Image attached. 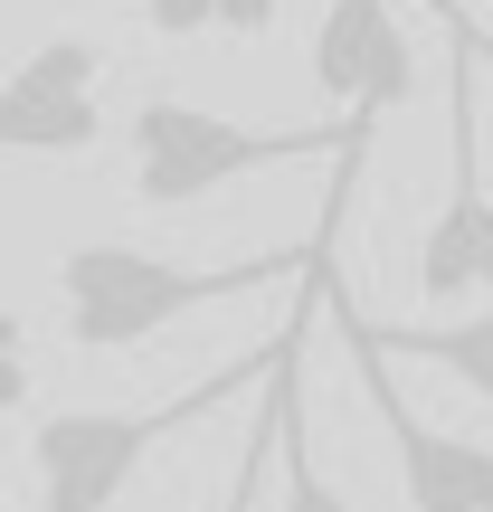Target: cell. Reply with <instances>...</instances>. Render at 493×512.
Wrapping results in <instances>:
<instances>
[{
  "mask_svg": "<svg viewBox=\"0 0 493 512\" xmlns=\"http://www.w3.org/2000/svg\"><path fill=\"white\" fill-rule=\"evenodd\" d=\"M266 370H275V342L247 351V361H228V370H209L200 389H181V399H162V408H57V418H38L29 427L38 512H114V494L143 475L152 446L181 437V427H200L209 408L266 389Z\"/></svg>",
  "mask_w": 493,
  "mask_h": 512,
  "instance_id": "obj_3",
  "label": "cell"
},
{
  "mask_svg": "<svg viewBox=\"0 0 493 512\" xmlns=\"http://www.w3.org/2000/svg\"><path fill=\"white\" fill-rule=\"evenodd\" d=\"M275 351H285V332H275ZM266 465H275V370H266V389H256V427H247V446H238V475H228L219 512H256V484H266Z\"/></svg>",
  "mask_w": 493,
  "mask_h": 512,
  "instance_id": "obj_10",
  "label": "cell"
},
{
  "mask_svg": "<svg viewBox=\"0 0 493 512\" xmlns=\"http://www.w3.org/2000/svg\"><path fill=\"white\" fill-rule=\"evenodd\" d=\"M323 266V256H313ZM304 323H313V275H304V304H294V332H285V361H275V465H285V503L275 512H361L342 494V484L313 465V446H304Z\"/></svg>",
  "mask_w": 493,
  "mask_h": 512,
  "instance_id": "obj_9",
  "label": "cell"
},
{
  "mask_svg": "<svg viewBox=\"0 0 493 512\" xmlns=\"http://www.w3.org/2000/svg\"><path fill=\"white\" fill-rule=\"evenodd\" d=\"M342 143H370V133H332V124H238L219 105H190V95H143L124 124L133 152V200L143 209H190L219 200L228 181H256V171H294V162H332Z\"/></svg>",
  "mask_w": 493,
  "mask_h": 512,
  "instance_id": "obj_2",
  "label": "cell"
},
{
  "mask_svg": "<svg viewBox=\"0 0 493 512\" xmlns=\"http://www.w3.org/2000/svg\"><path fill=\"white\" fill-rule=\"evenodd\" d=\"M456 10H484V0H456Z\"/></svg>",
  "mask_w": 493,
  "mask_h": 512,
  "instance_id": "obj_14",
  "label": "cell"
},
{
  "mask_svg": "<svg viewBox=\"0 0 493 512\" xmlns=\"http://www.w3.org/2000/svg\"><path fill=\"white\" fill-rule=\"evenodd\" d=\"M209 29H219V38H266L275 29V0H209Z\"/></svg>",
  "mask_w": 493,
  "mask_h": 512,
  "instance_id": "obj_12",
  "label": "cell"
},
{
  "mask_svg": "<svg viewBox=\"0 0 493 512\" xmlns=\"http://www.w3.org/2000/svg\"><path fill=\"white\" fill-rule=\"evenodd\" d=\"M143 19L162 38H209V0H143Z\"/></svg>",
  "mask_w": 493,
  "mask_h": 512,
  "instance_id": "obj_13",
  "label": "cell"
},
{
  "mask_svg": "<svg viewBox=\"0 0 493 512\" xmlns=\"http://www.w3.org/2000/svg\"><path fill=\"white\" fill-rule=\"evenodd\" d=\"M446 19V48H456V76H446V200L418 238V294L427 304H465V294H493V190H484V29L456 0H427Z\"/></svg>",
  "mask_w": 493,
  "mask_h": 512,
  "instance_id": "obj_4",
  "label": "cell"
},
{
  "mask_svg": "<svg viewBox=\"0 0 493 512\" xmlns=\"http://www.w3.org/2000/svg\"><path fill=\"white\" fill-rule=\"evenodd\" d=\"M313 86L342 105L351 133H380L389 105H408L418 86V57L389 0H323V29H313Z\"/></svg>",
  "mask_w": 493,
  "mask_h": 512,
  "instance_id": "obj_7",
  "label": "cell"
},
{
  "mask_svg": "<svg viewBox=\"0 0 493 512\" xmlns=\"http://www.w3.org/2000/svg\"><path fill=\"white\" fill-rule=\"evenodd\" d=\"M313 256H332V247L313 238V247H285V256H238V266H181V256H152V247H124V238H86V247L57 256V323H67L76 351H133L200 304L304 285Z\"/></svg>",
  "mask_w": 493,
  "mask_h": 512,
  "instance_id": "obj_1",
  "label": "cell"
},
{
  "mask_svg": "<svg viewBox=\"0 0 493 512\" xmlns=\"http://www.w3.org/2000/svg\"><path fill=\"white\" fill-rule=\"evenodd\" d=\"M323 285H332V266H323ZM342 342H351V361H361V389H370V408H380V427H389L408 512H493V446L484 437H456V427H437V418H418L408 389H399V361H380L351 323H342Z\"/></svg>",
  "mask_w": 493,
  "mask_h": 512,
  "instance_id": "obj_5",
  "label": "cell"
},
{
  "mask_svg": "<svg viewBox=\"0 0 493 512\" xmlns=\"http://www.w3.org/2000/svg\"><path fill=\"white\" fill-rule=\"evenodd\" d=\"M105 48L95 38H48L0 76V152H29V162H67L105 133Z\"/></svg>",
  "mask_w": 493,
  "mask_h": 512,
  "instance_id": "obj_6",
  "label": "cell"
},
{
  "mask_svg": "<svg viewBox=\"0 0 493 512\" xmlns=\"http://www.w3.org/2000/svg\"><path fill=\"white\" fill-rule=\"evenodd\" d=\"M10 408H29V323L0 304V418Z\"/></svg>",
  "mask_w": 493,
  "mask_h": 512,
  "instance_id": "obj_11",
  "label": "cell"
},
{
  "mask_svg": "<svg viewBox=\"0 0 493 512\" xmlns=\"http://www.w3.org/2000/svg\"><path fill=\"white\" fill-rule=\"evenodd\" d=\"M323 304H332V323H351L380 361H427V370H446V380H465L475 399H493V304L465 313V323H370V313L342 304V285H323Z\"/></svg>",
  "mask_w": 493,
  "mask_h": 512,
  "instance_id": "obj_8",
  "label": "cell"
},
{
  "mask_svg": "<svg viewBox=\"0 0 493 512\" xmlns=\"http://www.w3.org/2000/svg\"><path fill=\"white\" fill-rule=\"evenodd\" d=\"M484 67H493V38H484Z\"/></svg>",
  "mask_w": 493,
  "mask_h": 512,
  "instance_id": "obj_15",
  "label": "cell"
}]
</instances>
